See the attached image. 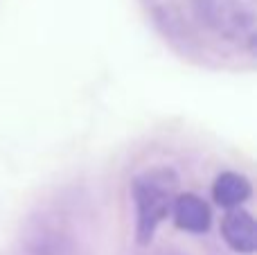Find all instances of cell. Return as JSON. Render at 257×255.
I'll return each instance as SVG.
<instances>
[{"label": "cell", "mask_w": 257, "mask_h": 255, "mask_svg": "<svg viewBox=\"0 0 257 255\" xmlns=\"http://www.w3.org/2000/svg\"><path fill=\"white\" fill-rule=\"evenodd\" d=\"M172 208L178 228L187 230V233H205L210 228V219H212L210 208L196 194H181L174 199Z\"/></svg>", "instance_id": "3"}, {"label": "cell", "mask_w": 257, "mask_h": 255, "mask_svg": "<svg viewBox=\"0 0 257 255\" xmlns=\"http://www.w3.org/2000/svg\"><path fill=\"white\" fill-rule=\"evenodd\" d=\"M212 197L223 208H239L250 197V183L246 176L235 172H223L212 188Z\"/></svg>", "instance_id": "4"}, {"label": "cell", "mask_w": 257, "mask_h": 255, "mask_svg": "<svg viewBox=\"0 0 257 255\" xmlns=\"http://www.w3.org/2000/svg\"><path fill=\"white\" fill-rule=\"evenodd\" d=\"M174 188H176V179L169 172H147L133 183L140 244L149 242L156 226L169 215L174 203Z\"/></svg>", "instance_id": "1"}, {"label": "cell", "mask_w": 257, "mask_h": 255, "mask_svg": "<svg viewBox=\"0 0 257 255\" xmlns=\"http://www.w3.org/2000/svg\"><path fill=\"white\" fill-rule=\"evenodd\" d=\"M221 233L228 246L237 253H255L257 248V228L255 219L246 210L230 208L221 221Z\"/></svg>", "instance_id": "2"}]
</instances>
